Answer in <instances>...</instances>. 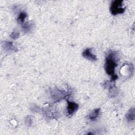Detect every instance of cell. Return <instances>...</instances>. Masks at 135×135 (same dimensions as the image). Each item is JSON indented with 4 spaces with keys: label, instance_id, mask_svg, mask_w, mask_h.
<instances>
[{
    "label": "cell",
    "instance_id": "1",
    "mask_svg": "<svg viewBox=\"0 0 135 135\" xmlns=\"http://www.w3.org/2000/svg\"><path fill=\"white\" fill-rule=\"evenodd\" d=\"M117 65L115 55L113 53H110L106 57L105 63V70L109 75L113 77L114 69Z\"/></svg>",
    "mask_w": 135,
    "mask_h": 135
},
{
    "label": "cell",
    "instance_id": "2",
    "mask_svg": "<svg viewBox=\"0 0 135 135\" xmlns=\"http://www.w3.org/2000/svg\"><path fill=\"white\" fill-rule=\"evenodd\" d=\"M123 2L122 1L117 0L112 1L110 6V11L111 13L115 15L118 14L123 13L125 10V7L123 6Z\"/></svg>",
    "mask_w": 135,
    "mask_h": 135
},
{
    "label": "cell",
    "instance_id": "3",
    "mask_svg": "<svg viewBox=\"0 0 135 135\" xmlns=\"http://www.w3.org/2000/svg\"><path fill=\"white\" fill-rule=\"evenodd\" d=\"M68 106L66 108V114L68 116H71L78 109V105L73 102L68 101Z\"/></svg>",
    "mask_w": 135,
    "mask_h": 135
},
{
    "label": "cell",
    "instance_id": "4",
    "mask_svg": "<svg viewBox=\"0 0 135 135\" xmlns=\"http://www.w3.org/2000/svg\"><path fill=\"white\" fill-rule=\"evenodd\" d=\"M82 55L84 58L91 61H96L97 60V56L94 54L92 53L91 50L90 48L85 49L83 52Z\"/></svg>",
    "mask_w": 135,
    "mask_h": 135
},
{
    "label": "cell",
    "instance_id": "5",
    "mask_svg": "<svg viewBox=\"0 0 135 135\" xmlns=\"http://www.w3.org/2000/svg\"><path fill=\"white\" fill-rule=\"evenodd\" d=\"M127 119L128 121H133L134 120V110L131 109L127 114Z\"/></svg>",
    "mask_w": 135,
    "mask_h": 135
},
{
    "label": "cell",
    "instance_id": "6",
    "mask_svg": "<svg viewBox=\"0 0 135 135\" xmlns=\"http://www.w3.org/2000/svg\"><path fill=\"white\" fill-rule=\"evenodd\" d=\"M100 110L99 109H96L94 110L90 114L89 118L91 120H94L98 117L100 113Z\"/></svg>",
    "mask_w": 135,
    "mask_h": 135
},
{
    "label": "cell",
    "instance_id": "7",
    "mask_svg": "<svg viewBox=\"0 0 135 135\" xmlns=\"http://www.w3.org/2000/svg\"><path fill=\"white\" fill-rule=\"evenodd\" d=\"M26 14L24 12L21 13L17 18V22L20 24L23 23L24 20L26 17Z\"/></svg>",
    "mask_w": 135,
    "mask_h": 135
}]
</instances>
